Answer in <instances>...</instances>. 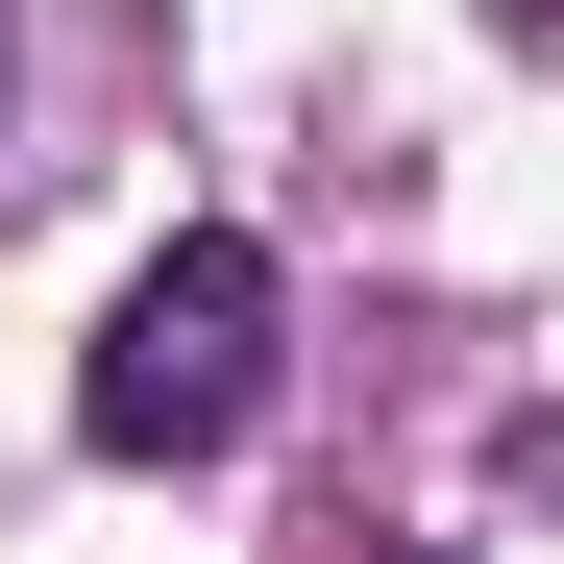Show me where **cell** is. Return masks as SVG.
Returning a JSON list of instances; mask_svg holds the SVG:
<instances>
[{"mask_svg": "<svg viewBox=\"0 0 564 564\" xmlns=\"http://www.w3.org/2000/svg\"><path fill=\"white\" fill-rule=\"evenodd\" d=\"M74 417H99V466H221L246 417H270V246H148L123 270V319H99V368H74Z\"/></svg>", "mask_w": 564, "mask_h": 564, "instance_id": "1", "label": "cell"}]
</instances>
